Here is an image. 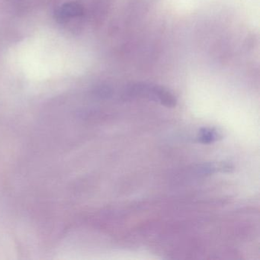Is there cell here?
<instances>
[{"instance_id":"7a4b0ae2","label":"cell","mask_w":260,"mask_h":260,"mask_svg":"<svg viewBox=\"0 0 260 260\" xmlns=\"http://www.w3.org/2000/svg\"><path fill=\"white\" fill-rule=\"evenodd\" d=\"M151 100L159 102L166 107L173 108L176 105V97L162 86H152Z\"/></svg>"},{"instance_id":"6da1fadb","label":"cell","mask_w":260,"mask_h":260,"mask_svg":"<svg viewBox=\"0 0 260 260\" xmlns=\"http://www.w3.org/2000/svg\"><path fill=\"white\" fill-rule=\"evenodd\" d=\"M83 8L77 3H68L58 7L55 11V18L60 23H68L74 19L83 16Z\"/></svg>"},{"instance_id":"3957f363","label":"cell","mask_w":260,"mask_h":260,"mask_svg":"<svg viewBox=\"0 0 260 260\" xmlns=\"http://www.w3.org/2000/svg\"><path fill=\"white\" fill-rule=\"evenodd\" d=\"M220 138L218 132L214 128H202L198 137V140L202 144H208L214 142Z\"/></svg>"}]
</instances>
